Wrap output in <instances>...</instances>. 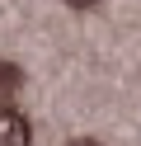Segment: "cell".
<instances>
[{"instance_id":"2","label":"cell","mask_w":141,"mask_h":146,"mask_svg":"<svg viewBox=\"0 0 141 146\" xmlns=\"http://www.w3.org/2000/svg\"><path fill=\"white\" fill-rule=\"evenodd\" d=\"M24 85V76H19V66H9V61H0V99H9L14 90Z\"/></svg>"},{"instance_id":"3","label":"cell","mask_w":141,"mask_h":146,"mask_svg":"<svg viewBox=\"0 0 141 146\" xmlns=\"http://www.w3.org/2000/svg\"><path fill=\"white\" fill-rule=\"evenodd\" d=\"M66 5H71V10H94L99 0H66Z\"/></svg>"},{"instance_id":"1","label":"cell","mask_w":141,"mask_h":146,"mask_svg":"<svg viewBox=\"0 0 141 146\" xmlns=\"http://www.w3.org/2000/svg\"><path fill=\"white\" fill-rule=\"evenodd\" d=\"M28 137H33V127H28V118L0 104V146H28Z\"/></svg>"},{"instance_id":"4","label":"cell","mask_w":141,"mask_h":146,"mask_svg":"<svg viewBox=\"0 0 141 146\" xmlns=\"http://www.w3.org/2000/svg\"><path fill=\"white\" fill-rule=\"evenodd\" d=\"M71 146H99V141H71Z\"/></svg>"}]
</instances>
